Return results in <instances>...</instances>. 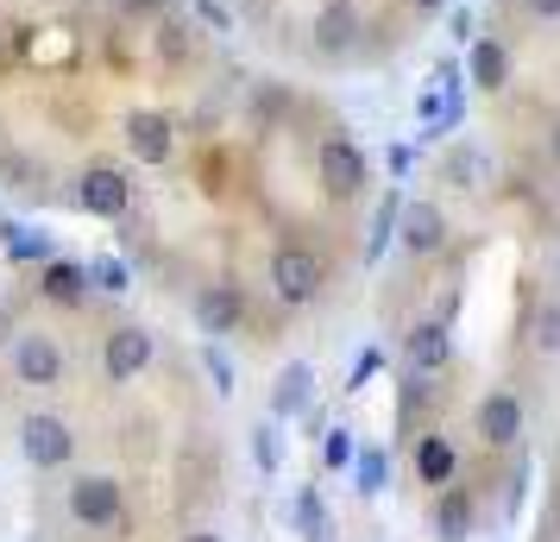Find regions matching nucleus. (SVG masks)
<instances>
[{
	"mask_svg": "<svg viewBox=\"0 0 560 542\" xmlns=\"http://www.w3.org/2000/svg\"><path fill=\"white\" fill-rule=\"evenodd\" d=\"M70 517H77L82 530H95V537L127 530V492H120V480H107V473H82L77 486H70Z\"/></svg>",
	"mask_w": 560,
	"mask_h": 542,
	"instance_id": "nucleus-1",
	"label": "nucleus"
},
{
	"mask_svg": "<svg viewBox=\"0 0 560 542\" xmlns=\"http://www.w3.org/2000/svg\"><path fill=\"white\" fill-rule=\"evenodd\" d=\"M20 448H26L32 466H70V454H77V436H70V423L51 411H32L26 423H20Z\"/></svg>",
	"mask_w": 560,
	"mask_h": 542,
	"instance_id": "nucleus-2",
	"label": "nucleus"
},
{
	"mask_svg": "<svg viewBox=\"0 0 560 542\" xmlns=\"http://www.w3.org/2000/svg\"><path fill=\"white\" fill-rule=\"evenodd\" d=\"M271 285H278L283 303H315V290H322V258L303 253V246H283L271 258Z\"/></svg>",
	"mask_w": 560,
	"mask_h": 542,
	"instance_id": "nucleus-3",
	"label": "nucleus"
},
{
	"mask_svg": "<svg viewBox=\"0 0 560 542\" xmlns=\"http://www.w3.org/2000/svg\"><path fill=\"white\" fill-rule=\"evenodd\" d=\"M523 423H529V411H523L516 391H491L479 404V441L485 448H516V441H523Z\"/></svg>",
	"mask_w": 560,
	"mask_h": 542,
	"instance_id": "nucleus-4",
	"label": "nucleus"
},
{
	"mask_svg": "<svg viewBox=\"0 0 560 542\" xmlns=\"http://www.w3.org/2000/svg\"><path fill=\"white\" fill-rule=\"evenodd\" d=\"M365 177H372V171H365V152H359V146H347V139H328V146H322V183H328V196L347 203V196L365 189Z\"/></svg>",
	"mask_w": 560,
	"mask_h": 542,
	"instance_id": "nucleus-5",
	"label": "nucleus"
},
{
	"mask_svg": "<svg viewBox=\"0 0 560 542\" xmlns=\"http://www.w3.org/2000/svg\"><path fill=\"white\" fill-rule=\"evenodd\" d=\"M102 366H107V379H114V385L139 379V372L152 366V335H145V328H114L107 347H102Z\"/></svg>",
	"mask_w": 560,
	"mask_h": 542,
	"instance_id": "nucleus-6",
	"label": "nucleus"
},
{
	"mask_svg": "<svg viewBox=\"0 0 560 542\" xmlns=\"http://www.w3.org/2000/svg\"><path fill=\"white\" fill-rule=\"evenodd\" d=\"M13 379L20 385H57L63 379V347L51 335H26L13 347Z\"/></svg>",
	"mask_w": 560,
	"mask_h": 542,
	"instance_id": "nucleus-7",
	"label": "nucleus"
},
{
	"mask_svg": "<svg viewBox=\"0 0 560 542\" xmlns=\"http://www.w3.org/2000/svg\"><path fill=\"white\" fill-rule=\"evenodd\" d=\"M82 208L89 215H102V221H120L127 215V203H132V183H127V171H107V164H95L89 177H82Z\"/></svg>",
	"mask_w": 560,
	"mask_h": 542,
	"instance_id": "nucleus-8",
	"label": "nucleus"
},
{
	"mask_svg": "<svg viewBox=\"0 0 560 542\" xmlns=\"http://www.w3.org/2000/svg\"><path fill=\"white\" fill-rule=\"evenodd\" d=\"M472 530H479V505H472V492L447 486L441 492V505H434V537L441 542H472Z\"/></svg>",
	"mask_w": 560,
	"mask_h": 542,
	"instance_id": "nucleus-9",
	"label": "nucleus"
},
{
	"mask_svg": "<svg viewBox=\"0 0 560 542\" xmlns=\"http://www.w3.org/2000/svg\"><path fill=\"white\" fill-rule=\"evenodd\" d=\"M240 315H246V303H240V290L233 285H214V290H202L196 297V322H202V335H233L240 328Z\"/></svg>",
	"mask_w": 560,
	"mask_h": 542,
	"instance_id": "nucleus-10",
	"label": "nucleus"
},
{
	"mask_svg": "<svg viewBox=\"0 0 560 542\" xmlns=\"http://www.w3.org/2000/svg\"><path fill=\"white\" fill-rule=\"evenodd\" d=\"M127 146H132L139 164H164V158H171V120H164V114H132Z\"/></svg>",
	"mask_w": 560,
	"mask_h": 542,
	"instance_id": "nucleus-11",
	"label": "nucleus"
},
{
	"mask_svg": "<svg viewBox=\"0 0 560 542\" xmlns=\"http://www.w3.org/2000/svg\"><path fill=\"white\" fill-rule=\"evenodd\" d=\"M404 215V246L409 253H434L441 240H447V215L434 203H409V208H397Z\"/></svg>",
	"mask_w": 560,
	"mask_h": 542,
	"instance_id": "nucleus-12",
	"label": "nucleus"
},
{
	"mask_svg": "<svg viewBox=\"0 0 560 542\" xmlns=\"http://www.w3.org/2000/svg\"><path fill=\"white\" fill-rule=\"evenodd\" d=\"M447 360H454V335H447V322H422V328L409 335V372H441Z\"/></svg>",
	"mask_w": 560,
	"mask_h": 542,
	"instance_id": "nucleus-13",
	"label": "nucleus"
},
{
	"mask_svg": "<svg viewBox=\"0 0 560 542\" xmlns=\"http://www.w3.org/2000/svg\"><path fill=\"white\" fill-rule=\"evenodd\" d=\"M308 385H315V366L290 360V366L278 372V391H271V416H296V411H308Z\"/></svg>",
	"mask_w": 560,
	"mask_h": 542,
	"instance_id": "nucleus-14",
	"label": "nucleus"
},
{
	"mask_svg": "<svg viewBox=\"0 0 560 542\" xmlns=\"http://www.w3.org/2000/svg\"><path fill=\"white\" fill-rule=\"evenodd\" d=\"M38 290H45L51 303H82V297H89V272L70 265V258H51V265H45V278H38Z\"/></svg>",
	"mask_w": 560,
	"mask_h": 542,
	"instance_id": "nucleus-15",
	"label": "nucleus"
},
{
	"mask_svg": "<svg viewBox=\"0 0 560 542\" xmlns=\"http://www.w3.org/2000/svg\"><path fill=\"white\" fill-rule=\"evenodd\" d=\"M353 486H359V498L390 492V454L384 448H353Z\"/></svg>",
	"mask_w": 560,
	"mask_h": 542,
	"instance_id": "nucleus-16",
	"label": "nucleus"
},
{
	"mask_svg": "<svg viewBox=\"0 0 560 542\" xmlns=\"http://www.w3.org/2000/svg\"><path fill=\"white\" fill-rule=\"evenodd\" d=\"M296 530H303V542H334V517H328V505H322L315 486L296 492Z\"/></svg>",
	"mask_w": 560,
	"mask_h": 542,
	"instance_id": "nucleus-17",
	"label": "nucleus"
},
{
	"mask_svg": "<svg viewBox=\"0 0 560 542\" xmlns=\"http://www.w3.org/2000/svg\"><path fill=\"white\" fill-rule=\"evenodd\" d=\"M504 77H510V51L498 38H479V45H472V82H479V89H504Z\"/></svg>",
	"mask_w": 560,
	"mask_h": 542,
	"instance_id": "nucleus-18",
	"label": "nucleus"
},
{
	"mask_svg": "<svg viewBox=\"0 0 560 542\" xmlns=\"http://www.w3.org/2000/svg\"><path fill=\"white\" fill-rule=\"evenodd\" d=\"M416 473H422V486H447V480H454V448L441 436H429L416 448Z\"/></svg>",
	"mask_w": 560,
	"mask_h": 542,
	"instance_id": "nucleus-19",
	"label": "nucleus"
},
{
	"mask_svg": "<svg viewBox=\"0 0 560 542\" xmlns=\"http://www.w3.org/2000/svg\"><path fill=\"white\" fill-rule=\"evenodd\" d=\"M253 461H258V473H278V461H283L278 423H258V429H253Z\"/></svg>",
	"mask_w": 560,
	"mask_h": 542,
	"instance_id": "nucleus-20",
	"label": "nucleus"
},
{
	"mask_svg": "<svg viewBox=\"0 0 560 542\" xmlns=\"http://www.w3.org/2000/svg\"><path fill=\"white\" fill-rule=\"evenodd\" d=\"M45 253H51V240L38 228H13L7 221V258H45Z\"/></svg>",
	"mask_w": 560,
	"mask_h": 542,
	"instance_id": "nucleus-21",
	"label": "nucleus"
},
{
	"mask_svg": "<svg viewBox=\"0 0 560 542\" xmlns=\"http://www.w3.org/2000/svg\"><path fill=\"white\" fill-rule=\"evenodd\" d=\"M535 347L541 354H560V303H548V310L535 315Z\"/></svg>",
	"mask_w": 560,
	"mask_h": 542,
	"instance_id": "nucleus-22",
	"label": "nucleus"
},
{
	"mask_svg": "<svg viewBox=\"0 0 560 542\" xmlns=\"http://www.w3.org/2000/svg\"><path fill=\"white\" fill-rule=\"evenodd\" d=\"M202 360H208V379H214V391H221V397H233V366H228V354H221V347H208Z\"/></svg>",
	"mask_w": 560,
	"mask_h": 542,
	"instance_id": "nucleus-23",
	"label": "nucleus"
},
{
	"mask_svg": "<svg viewBox=\"0 0 560 542\" xmlns=\"http://www.w3.org/2000/svg\"><path fill=\"white\" fill-rule=\"evenodd\" d=\"M322 461H328V466H347V461H353V429H328V448H322Z\"/></svg>",
	"mask_w": 560,
	"mask_h": 542,
	"instance_id": "nucleus-24",
	"label": "nucleus"
},
{
	"mask_svg": "<svg viewBox=\"0 0 560 542\" xmlns=\"http://www.w3.org/2000/svg\"><path fill=\"white\" fill-rule=\"evenodd\" d=\"M89 278H95V285H102V290H127V278H132V272H127V265H120V258H102V265H95Z\"/></svg>",
	"mask_w": 560,
	"mask_h": 542,
	"instance_id": "nucleus-25",
	"label": "nucleus"
},
{
	"mask_svg": "<svg viewBox=\"0 0 560 542\" xmlns=\"http://www.w3.org/2000/svg\"><path fill=\"white\" fill-rule=\"evenodd\" d=\"M378 366H384V354H378V347H365V354L353 360V379H347V391H365V379H372Z\"/></svg>",
	"mask_w": 560,
	"mask_h": 542,
	"instance_id": "nucleus-26",
	"label": "nucleus"
},
{
	"mask_svg": "<svg viewBox=\"0 0 560 542\" xmlns=\"http://www.w3.org/2000/svg\"><path fill=\"white\" fill-rule=\"evenodd\" d=\"M390 228H397V203H384V208H378V233H372V246H365V258H378V253H384V240H390Z\"/></svg>",
	"mask_w": 560,
	"mask_h": 542,
	"instance_id": "nucleus-27",
	"label": "nucleus"
},
{
	"mask_svg": "<svg viewBox=\"0 0 560 542\" xmlns=\"http://www.w3.org/2000/svg\"><path fill=\"white\" fill-rule=\"evenodd\" d=\"M529 13L535 20H560V0H529Z\"/></svg>",
	"mask_w": 560,
	"mask_h": 542,
	"instance_id": "nucleus-28",
	"label": "nucleus"
},
{
	"mask_svg": "<svg viewBox=\"0 0 560 542\" xmlns=\"http://www.w3.org/2000/svg\"><path fill=\"white\" fill-rule=\"evenodd\" d=\"M183 542H228V537H214V530H189Z\"/></svg>",
	"mask_w": 560,
	"mask_h": 542,
	"instance_id": "nucleus-29",
	"label": "nucleus"
},
{
	"mask_svg": "<svg viewBox=\"0 0 560 542\" xmlns=\"http://www.w3.org/2000/svg\"><path fill=\"white\" fill-rule=\"evenodd\" d=\"M416 7H454V0H416Z\"/></svg>",
	"mask_w": 560,
	"mask_h": 542,
	"instance_id": "nucleus-30",
	"label": "nucleus"
},
{
	"mask_svg": "<svg viewBox=\"0 0 560 542\" xmlns=\"http://www.w3.org/2000/svg\"><path fill=\"white\" fill-rule=\"evenodd\" d=\"M132 7H164V0H132Z\"/></svg>",
	"mask_w": 560,
	"mask_h": 542,
	"instance_id": "nucleus-31",
	"label": "nucleus"
},
{
	"mask_svg": "<svg viewBox=\"0 0 560 542\" xmlns=\"http://www.w3.org/2000/svg\"><path fill=\"white\" fill-rule=\"evenodd\" d=\"M555 158H560V127H555Z\"/></svg>",
	"mask_w": 560,
	"mask_h": 542,
	"instance_id": "nucleus-32",
	"label": "nucleus"
}]
</instances>
